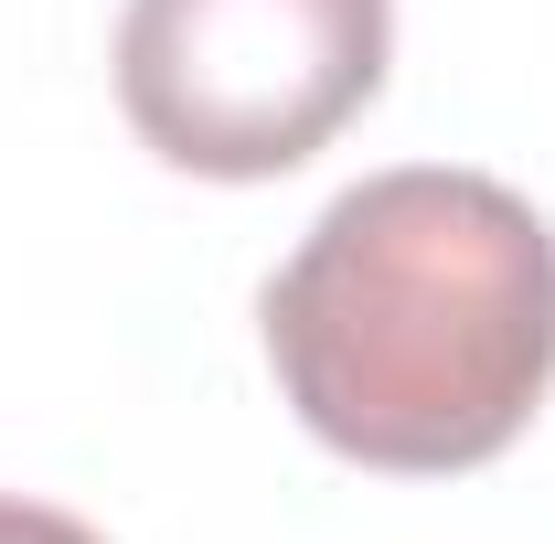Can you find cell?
Instances as JSON below:
<instances>
[{
    "instance_id": "obj_2",
    "label": "cell",
    "mask_w": 555,
    "mask_h": 544,
    "mask_svg": "<svg viewBox=\"0 0 555 544\" xmlns=\"http://www.w3.org/2000/svg\"><path fill=\"white\" fill-rule=\"evenodd\" d=\"M396 0H129L118 107L193 182H278L374 107Z\"/></svg>"
},
{
    "instance_id": "obj_1",
    "label": "cell",
    "mask_w": 555,
    "mask_h": 544,
    "mask_svg": "<svg viewBox=\"0 0 555 544\" xmlns=\"http://www.w3.org/2000/svg\"><path fill=\"white\" fill-rule=\"evenodd\" d=\"M278 396L363 470H481L555 385V235L491 171H374L257 299Z\"/></svg>"
},
{
    "instance_id": "obj_3",
    "label": "cell",
    "mask_w": 555,
    "mask_h": 544,
    "mask_svg": "<svg viewBox=\"0 0 555 544\" xmlns=\"http://www.w3.org/2000/svg\"><path fill=\"white\" fill-rule=\"evenodd\" d=\"M0 544H107L96 523H75L54 502H22V491H0Z\"/></svg>"
}]
</instances>
